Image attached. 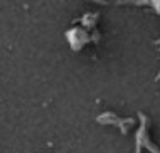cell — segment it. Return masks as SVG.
Here are the masks:
<instances>
[]
</instances>
